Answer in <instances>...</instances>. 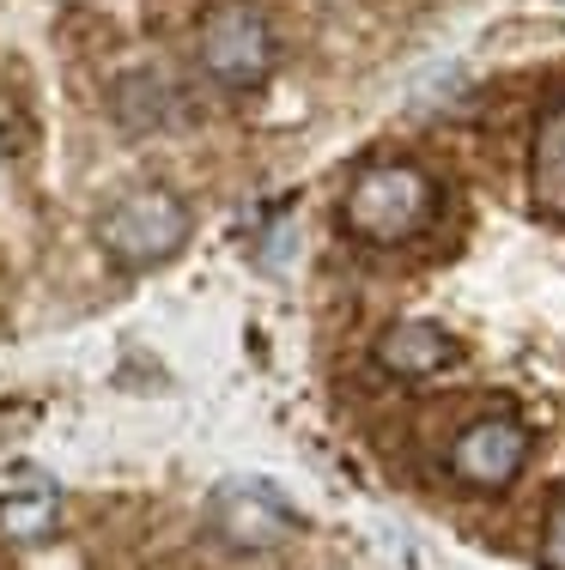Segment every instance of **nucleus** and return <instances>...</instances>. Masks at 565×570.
<instances>
[{"label":"nucleus","mask_w":565,"mask_h":570,"mask_svg":"<svg viewBox=\"0 0 565 570\" xmlns=\"http://www.w3.org/2000/svg\"><path fill=\"white\" fill-rule=\"evenodd\" d=\"M56 528H61V492L49 480L0 492V540H12V547H43Z\"/></svg>","instance_id":"0eeeda50"},{"label":"nucleus","mask_w":565,"mask_h":570,"mask_svg":"<svg viewBox=\"0 0 565 570\" xmlns=\"http://www.w3.org/2000/svg\"><path fill=\"white\" fill-rule=\"evenodd\" d=\"M529 195L542 213L565 219V104L547 110L542 134H535V153H529Z\"/></svg>","instance_id":"6e6552de"},{"label":"nucleus","mask_w":565,"mask_h":570,"mask_svg":"<svg viewBox=\"0 0 565 570\" xmlns=\"http://www.w3.org/2000/svg\"><path fill=\"white\" fill-rule=\"evenodd\" d=\"M542 570H565V485L547 504V522H542Z\"/></svg>","instance_id":"1a4fd4ad"},{"label":"nucleus","mask_w":565,"mask_h":570,"mask_svg":"<svg viewBox=\"0 0 565 570\" xmlns=\"http://www.w3.org/2000/svg\"><path fill=\"white\" fill-rule=\"evenodd\" d=\"M280 61V37L262 7L250 0H220L195 31V67L225 91H255Z\"/></svg>","instance_id":"7ed1b4c3"},{"label":"nucleus","mask_w":565,"mask_h":570,"mask_svg":"<svg viewBox=\"0 0 565 570\" xmlns=\"http://www.w3.org/2000/svg\"><path fill=\"white\" fill-rule=\"evenodd\" d=\"M438 213V183L408 158H383V165H366L347 183L341 195V219L359 243H377V249H396V243H413Z\"/></svg>","instance_id":"f257e3e1"},{"label":"nucleus","mask_w":565,"mask_h":570,"mask_svg":"<svg viewBox=\"0 0 565 570\" xmlns=\"http://www.w3.org/2000/svg\"><path fill=\"white\" fill-rule=\"evenodd\" d=\"M377 364H383L389 376H408V383H420V376H438L456 364V341L438 328V322H389L383 334H377Z\"/></svg>","instance_id":"423d86ee"},{"label":"nucleus","mask_w":565,"mask_h":570,"mask_svg":"<svg viewBox=\"0 0 565 570\" xmlns=\"http://www.w3.org/2000/svg\"><path fill=\"white\" fill-rule=\"evenodd\" d=\"M207 528L232 552H274L299 534V510L267 480H225L207 498Z\"/></svg>","instance_id":"20e7f679"},{"label":"nucleus","mask_w":565,"mask_h":570,"mask_svg":"<svg viewBox=\"0 0 565 570\" xmlns=\"http://www.w3.org/2000/svg\"><path fill=\"white\" fill-rule=\"evenodd\" d=\"M523 468H529V431L510 413L475 419V425H462L450 443V473L462 485H475V492H505Z\"/></svg>","instance_id":"39448f33"},{"label":"nucleus","mask_w":565,"mask_h":570,"mask_svg":"<svg viewBox=\"0 0 565 570\" xmlns=\"http://www.w3.org/2000/svg\"><path fill=\"white\" fill-rule=\"evenodd\" d=\"M98 249L110 255L116 267H165L171 255L195 237V213L183 207L171 188L158 183H140V188H123L110 207L98 213Z\"/></svg>","instance_id":"f03ea898"}]
</instances>
